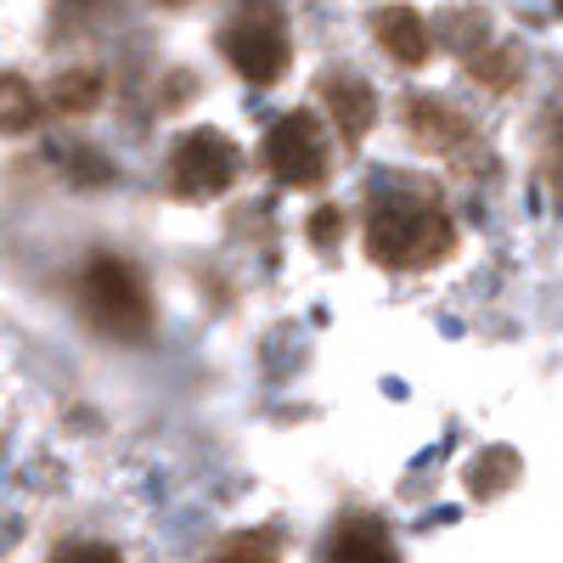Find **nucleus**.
Returning <instances> with one entry per match:
<instances>
[{
	"mask_svg": "<svg viewBox=\"0 0 563 563\" xmlns=\"http://www.w3.org/2000/svg\"><path fill=\"white\" fill-rule=\"evenodd\" d=\"M467 63H474V79H485L490 90H507L512 79H519V57L512 52H474Z\"/></svg>",
	"mask_w": 563,
	"mask_h": 563,
	"instance_id": "4468645a",
	"label": "nucleus"
},
{
	"mask_svg": "<svg viewBox=\"0 0 563 563\" xmlns=\"http://www.w3.org/2000/svg\"><path fill=\"white\" fill-rule=\"evenodd\" d=\"M265 164L282 186H316L327 175V141L316 113H288L265 135Z\"/></svg>",
	"mask_w": 563,
	"mask_h": 563,
	"instance_id": "39448f33",
	"label": "nucleus"
},
{
	"mask_svg": "<svg viewBox=\"0 0 563 563\" xmlns=\"http://www.w3.org/2000/svg\"><path fill=\"white\" fill-rule=\"evenodd\" d=\"M102 90H108L102 68H68L52 90V102H57V113H90L102 102Z\"/></svg>",
	"mask_w": 563,
	"mask_h": 563,
	"instance_id": "9d476101",
	"label": "nucleus"
},
{
	"mask_svg": "<svg viewBox=\"0 0 563 563\" xmlns=\"http://www.w3.org/2000/svg\"><path fill=\"white\" fill-rule=\"evenodd\" d=\"M321 97H327V113H333V124H339L344 141H361L372 130V119H378V97H372V85L355 79V74L321 79Z\"/></svg>",
	"mask_w": 563,
	"mask_h": 563,
	"instance_id": "423d86ee",
	"label": "nucleus"
},
{
	"mask_svg": "<svg viewBox=\"0 0 563 563\" xmlns=\"http://www.w3.org/2000/svg\"><path fill=\"white\" fill-rule=\"evenodd\" d=\"M512 479H519V456H512L507 445H496V451H485V456L474 462L467 490H474V496H496V490H507Z\"/></svg>",
	"mask_w": 563,
	"mask_h": 563,
	"instance_id": "f8f14e48",
	"label": "nucleus"
},
{
	"mask_svg": "<svg viewBox=\"0 0 563 563\" xmlns=\"http://www.w3.org/2000/svg\"><path fill=\"white\" fill-rule=\"evenodd\" d=\"M552 169H558V186H563V113L552 124Z\"/></svg>",
	"mask_w": 563,
	"mask_h": 563,
	"instance_id": "a211bd4d",
	"label": "nucleus"
},
{
	"mask_svg": "<svg viewBox=\"0 0 563 563\" xmlns=\"http://www.w3.org/2000/svg\"><path fill=\"white\" fill-rule=\"evenodd\" d=\"M372 34H378V45H384L395 63H406V68H422V63H429V52H434L429 23H422L411 7H384L378 18H372Z\"/></svg>",
	"mask_w": 563,
	"mask_h": 563,
	"instance_id": "0eeeda50",
	"label": "nucleus"
},
{
	"mask_svg": "<svg viewBox=\"0 0 563 563\" xmlns=\"http://www.w3.org/2000/svg\"><path fill=\"white\" fill-rule=\"evenodd\" d=\"M456 249V225L429 198H378L366 214V254L389 271H429Z\"/></svg>",
	"mask_w": 563,
	"mask_h": 563,
	"instance_id": "f257e3e1",
	"label": "nucleus"
},
{
	"mask_svg": "<svg viewBox=\"0 0 563 563\" xmlns=\"http://www.w3.org/2000/svg\"><path fill=\"white\" fill-rule=\"evenodd\" d=\"M34 119H40L34 85H29V79H12V74H0V130H29Z\"/></svg>",
	"mask_w": 563,
	"mask_h": 563,
	"instance_id": "9b49d317",
	"label": "nucleus"
},
{
	"mask_svg": "<svg viewBox=\"0 0 563 563\" xmlns=\"http://www.w3.org/2000/svg\"><path fill=\"white\" fill-rule=\"evenodd\" d=\"M57 563H119V552L102 547V541H79V547H63Z\"/></svg>",
	"mask_w": 563,
	"mask_h": 563,
	"instance_id": "2eb2a0df",
	"label": "nucleus"
},
{
	"mask_svg": "<svg viewBox=\"0 0 563 563\" xmlns=\"http://www.w3.org/2000/svg\"><path fill=\"white\" fill-rule=\"evenodd\" d=\"M220 52L249 85H276L282 74H288V57H294L288 52V29H282V18H271V12L238 18L220 34Z\"/></svg>",
	"mask_w": 563,
	"mask_h": 563,
	"instance_id": "20e7f679",
	"label": "nucleus"
},
{
	"mask_svg": "<svg viewBox=\"0 0 563 563\" xmlns=\"http://www.w3.org/2000/svg\"><path fill=\"white\" fill-rule=\"evenodd\" d=\"M169 180L180 198H220L238 180V141L225 130H192L175 141L169 153Z\"/></svg>",
	"mask_w": 563,
	"mask_h": 563,
	"instance_id": "7ed1b4c3",
	"label": "nucleus"
},
{
	"mask_svg": "<svg viewBox=\"0 0 563 563\" xmlns=\"http://www.w3.org/2000/svg\"><path fill=\"white\" fill-rule=\"evenodd\" d=\"M164 7H180V0H164Z\"/></svg>",
	"mask_w": 563,
	"mask_h": 563,
	"instance_id": "6ab92c4d",
	"label": "nucleus"
},
{
	"mask_svg": "<svg viewBox=\"0 0 563 563\" xmlns=\"http://www.w3.org/2000/svg\"><path fill=\"white\" fill-rule=\"evenodd\" d=\"M79 299H85L90 327H102V333L119 339V344H135V339L153 327L147 282H141L135 265L119 260V254H97V260L85 265V276H79Z\"/></svg>",
	"mask_w": 563,
	"mask_h": 563,
	"instance_id": "f03ea898",
	"label": "nucleus"
},
{
	"mask_svg": "<svg viewBox=\"0 0 563 563\" xmlns=\"http://www.w3.org/2000/svg\"><path fill=\"white\" fill-rule=\"evenodd\" d=\"M321 563H400V552L378 519H344L333 541H327Z\"/></svg>",
	"mask_w": 563,
	"mask_h": 563,
	"instance_id": "6e6552de",
	"label": "nucleus"
},
{
	"mask_svg": "<svg viewBox=\"0 0 563 563\" xmlns=\"http://www.w3.org/2000/svg\"><path fill=\"white\" fill-rule=\"evenodd\" d=\"M339 231H344V214H339V209H316V214H310V238H316V243H333Z\"/></svg>",
	"mask_w": 563,
	"mask_h": 563,
	"instance_id": "dca6fc26",
	"label": "nucleus"
},
{
	"mask_svg": "<svg viewBox=\"0 0 563 563\" xmlns=\"http://www.w3.org/2000/svg\"><path fill=\"white\" fill-rule=\"evenodd\" d=\"M276 558H282L276 536H271V530H249V536H231L209 563H276Z\"/></svg>",
	"mask_w": 563,
	"mask_h": 563,
	"instance_id": "ddd939ff",
	"label": "nucleus"
},
{
	"mask_svg": "<svg viewBox=\"0 0 563 563\" xmlns=\"http://www.w3.org/2000/svg\"><path fill=\"white\" fill-rule=\"evenodd\" d=\"M68 169H74L79 180H90V186H97V180H113V169H108L97 153H74V158H68Z\"/></svg>",
	"mask_w": 563,
	"mask_h": 563,
	"instance_id": "f3484780",
	"label": "nucleus"
},
{
	"mask_svg": "<svg viewBox=\"0 0 563 563\" xmlns=\"http://www.w3.org/2000/svg\"><path fill=\"white\" fill-rule=\"evenodd\" d=\"M558 7H563V0H558Z\"/></svg>",
	"mask_w": 563,
	"mask_h": 563,
	"instance_id": "aec40b11",
	"label": "nucleus"
},
{
	"mask_svg": "<svg viewBox=\"0 0 563 563\" xmlns=\"http://www.w3.org/2000/svg\"><path fill=\"white\" fill-rule=\"evenodd\" d=\"M411 135L417 141H429V147H456V141L467 135V119L434 97H417L411 102Z\"/></svg>",
	"mask_w": 563,
	"mask_h": 563,
	"instance_id": "1a4fd4ad",
	"label": "nucleus"
}]
</instances>
